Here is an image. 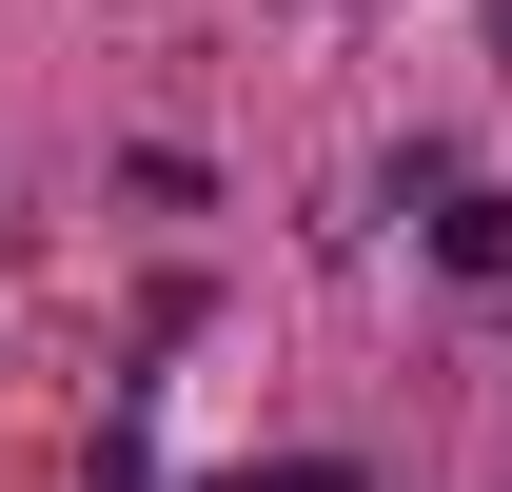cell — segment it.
Returning <instances> with one entry per match:
<instances>
[{"instance_id":"1","label":"cell","mask_w":512,"mask_h":492,"mask_svg":"<svg viewBox=\"0 0 512 492\" xmlns=\"http://www.w3.org/2000/svg\"><path fill=\"white\" fill-rule=\"evenodd\" d=\"M237 492H355V453H276V473H237Z\"/></svg>"},{"instance_id":"2","label":"cell","mask_w":512,"mask_h":492,"mask_svg":"<svg viewBox=\"0 0 512 492\" xmlns=\"http://www.w3.org/2000/svg\"><path fill=\"white\" fill-rule=\"evenodd\" d=\"M99 492H158V473H138V433H119V453H99Z\"/></svg>"},{"instance_id":"3","label":"cell","mask_w":512,"mask_h":492,"mask_svg":"<svg viewBox=\"0 0 512 492\" xmlns=\"http://www.w3.org/2000/svg\"><path fill=\"white\" fill-rule=\"evenodd\" d=\"M493 40H512V0H493Z\"/></svg>"}]
</instances>
